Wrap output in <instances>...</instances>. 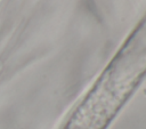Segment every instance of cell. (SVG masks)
Wrapping results in <instances>:
<instances>
[{
    "mask_svg": "<svg viewBox=\"0 0 146 129\" xmlns=\"http://www.w3.org/2000/svg\"><path fill=\"white\" fill-rule=\"evenodd\" d=\"M146 75V15L124 40L64 129H106Z\"/></svg>",
    "mask_w": 146,
    "mask_h": 129,
    "instance_id": "1",
    "label": "cell"
}]
</instances>
